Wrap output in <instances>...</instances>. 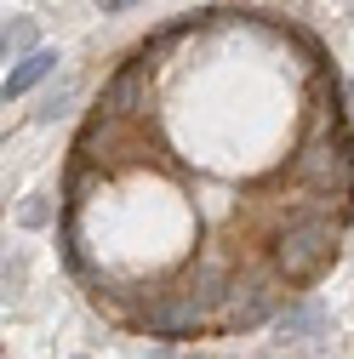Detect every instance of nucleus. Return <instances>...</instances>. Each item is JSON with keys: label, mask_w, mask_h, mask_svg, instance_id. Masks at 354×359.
Wrapping results in <instances>:
<instances>
[{"label": "nucleus", "mask_w": 354, "mask_h": 359, "mask_svg": "<svg viewBox=\"0 0 354 359\" xmlns=\"http://www.w3.org/2000/svg\"><path fill=\"white\" fill-rule=\"evenodd\" d=\"M18 222H23V229H46V222H52V205L40 200V194H29L23 211H18Z\"/></svg>", "instance_id": "nucleus-7"}, {"label": "nucleus", "mask_w": 354, "mask_h": 359, "mask_svg": "<svg viewBox=\"0 0 354 359\" xmlns=\"http://www.w3.org/2000/svg\"><path fill=\"white\" fill-rule=\"evenodd\" d=\"M69 359H86V353H69Z\"/></svg>", "instance_id": "nucleus-12"}, {"label": "nucleus", "mask_w": 354, "mask_h": 359, "mask_svg": "<svg viewBox=\"0 0 354 359\" xmlns=\"http://www.w3.org/2000/svg\"><path fill=\"white\" fill-rule=\"evenodd\" d=\"M58 63H63L58 52H46V46H34L29 57H18V69L6 74V86H0V97H6V103H18V97H23V92H34V86L46 80V74H52Z\"/></svg>", "instance_id": "nucleus-4"}, {"label": "nucleus", "mask_w": 354, "mask_h": 359, "mask_svg": "<svg viewBox=\"0 0 354 359\" xmlns=\"http://www.w3.org/2000/svg\"><path fill=\"white\" fill-rule=\"evenodd\" d=\"M286 274H280V268L269 262V257H263L257 268H240V274H235V285H229V302L223 308H217V337H246V331H257V325H269L275 320V313L286 308Z\"/></svg>", "instance_id": "nucleus-2"}, {"label": "nucleus", "mask_w": 354, "mask_h": 359, "mask_svg": "<svg viewBox=\"0 0 354 359\" xmlns=\"http://www.w3.org/2000/svg\"><path fill=\"white\" fill-rule=\"evenodd\" d=\"M23 274H29V262H23V257H6V291H18Z\"/></svg>", "instance_id": "nucleus-9"}, {"label": "nucleus", "mask_w": 354, "mask_h": 359, "mask_svg": "<svg viewBox=\"0 0 354 359\" xmlns=\"http://www.w3.org/2000/svg\"><path fill=\"white\" fill-rule=\"evenodd\" d=\"M29 52H34V23L29 18L6 23V57H29Z\"/></svg>", "instance_id": "nucleus-6"}, {"label": "nucleus", "mask_w": 354, "mask_h": 359, "mask_svg": "<svg viewBox=\"0 0 354 359\" xmlns=\"http://www.w3.org/2000/svg\"><path fill=\"white\" fill-rule=\"evenodd\" d=\"M63 109H69V92H52V97H46V103H40L34 114H40V120H58Z\"/></svg>", "instance_id": "nucleus-8"}, {"label": "nucleus", "mask_w": 354, "mask_h": 359, "mask_svg": "<svg viewBox=\"0 0 354 359\" xmlns=\"http://www.w3.org/2000/svg\"><path fill=\"white\" fill-rule=\"evenodd\" d=\"M343 251V217H320V211H297L280 229H269V262L291 285H315Z\"/></svg>", "instance_id": "nucleus-1"}, {"label": "nucleus", "mask_w": 354, "mask_h": 359, "mask_svg": "<svg viewBox=\"0 0 354 359\" xmlns=\"http://www.w3.org/2000/svg\"><path fill=\"white\" fill-rule=\"evenodd\" d=\"M92 109L120 114V120H155V109H149V63H143V57H126V63L103 80V92H98Z\"/></svg>", "instance_id": "nucleus-3"}, {"label": "nucleus", "mask_w": 354, "mask_h": 359, "mask_svg": "<svg viewBox=\"0 0 354 359\" xmlns=\"http://www.w3.org/2000/svg\"><path fill=\"white\" fill-rule=\"evenodd\" d=\"M103 12H131V6H143V0H98Z\"/></svg>", "instance_id": "nucleus-10"}, {"label": "nucleus", "mask_w": 354, "mask_h": 359, "mask_svg": "<svg viewBox=\"0 0 354 359\" xmlns=\"http://www.w3.org/2000/svg\"><path fill=\"white\" fill-rule=\"evenodd\" d=\"M275 331H280V342L326 337V308H320V302H286V308L275 313Z\"/></svg>", "instance_id": "nucleus-5"}, {"label": "nucleus", "mask_w": 354, "mask_h": 359, "mask_svg": "<svg viewBox=\"0 0 354 359\" xmlns=\"http://www.w3.org/2000/svg\"><path fill=\"white\" fill-rule=\"evenodd\" d=\"M343 92H348V109H354V74H348V86H343Z\"/></svg>", "instance_id": "nucleus-11"}]
</instances>
